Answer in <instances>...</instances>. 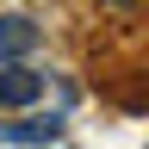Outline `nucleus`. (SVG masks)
Here are the masks:
<instances>
[{
    "instance_id": "obj_1",
    "label": "nucleus",
    "mask_w": 149,
    "mask_h": 149,
    "mask_svg": "<svg viewBox=\"0 0 149 149\" xmlns=\"http://www.w3.org/2000/svg\"><path fill=\"white\" fill-rule=\"evenodd\" d=\"M44 100V74L25 68V62H0V106L19 112V106H37Z\"/></svg>"
},
{
    "instance_id": "obj_3",
    "label": "nucleus",
    "mask_w": 149,
    "mask_h": 149,
    "mask_svg": "<svg viewBox=\"0 0 149 149\" xmlns=\"http://www.w3.org/2000/svg\"><path fill=\"white\" fill-rule=\"evenodd\" d=\"M0 143H62V118H13L0 124Z\"/></svg>"
},
{
    "instance_id": "obj_2",
    "label": "nucleus",
    "mask_w": 149,
    "mask_h": 149,
    "mask_svg": "<svg viewBox=\"0 0 149 149\" xmlns=\"http://www.w3.org/2000/svg\"><path fill=\"white\" fill-rule=\"evenodd\" d=\"M31 50H37V25L25 13H0V62H19Z\"/></svg>"
}]
</instances>
